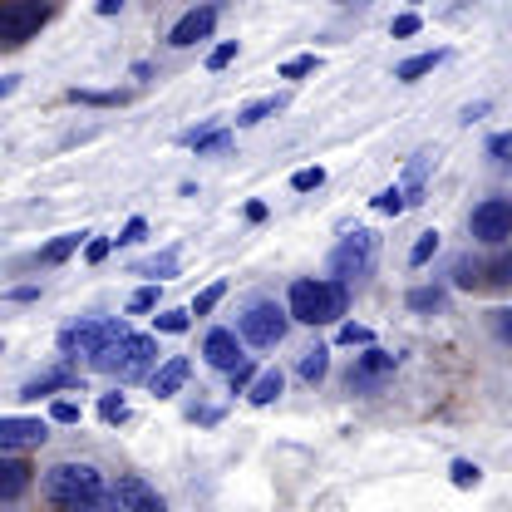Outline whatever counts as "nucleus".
Listing matches in <instances>:
<instances>
[{
  "label": "nucleus",
  "instance_id": "obj_1",
  "mask_svg": "<svg viewBox=\"0 0 512 512\" xmlns=\"http://www.w3.org/2000/svg\"><path fill=\"white\" fill-rule=\"evenodd\" d=\"M40 493H45L50 508L94 512V508H104V493H109V488H104V473H99L94 463H55V468L45 473Z\"/></svg>",
  "mask_w": 512,
  "mask_h": 512
},
{
  "label": "nucleus",
  "instance_id": "obj_2",
  "mask_svg": "<svg viewBox=\"0 0 512 512\" xmlns=\"http://www.w3.org/2000/svg\"><path fill=\"white\" fill-rule=\"evenodd\" d=\"M350 281H340V276H301V281H291V291H286V306H291V316L301 320V325H335V320L345 316V306H350V291H345Z\"/></svg>",
  "mask_w": 512,
  "mask_h": 512
},
{
  "label": "nucleus",
  "instance_id": "obj_3",
  "mask_svg": "<svg viewBox=\"0 0 512 512\" xmlns=\"http://www.w3.org/2000/svg\"><path fill=\"white\" fill-rule=\"evenodd\" d=\"M99 375H109V380L119 384H133V380H153V370H158V340L153 335H138V330H128L119 335L104 355H94L89 360Z\"/></svg>",
  "mask_w": 512,
  "mask_h": 512
},
{
  "label": "nucleus",
  "instance_id": "obj_4",
  "mask_svg": "<svg viewBox=\"0 0 512 512\" xmlns=\"http://www.w3.org/2000/svg\"><path fill=\"white\" fill-rule=\"evenodd\" d=\"M291 306H276V301H252L242 316H237V330H242V340L256 345V350H276L281 340H286V330H291Z\"/></svg>",
  "mask_w": 512,
  "mask_h": 512
},
{
  "label": "nucleus",
  "instance_id": "obj_5",
  "mask_svg": "<svg viewBox=\"0 0 512 512\" xmlns=\"http://www.w3.org/2000/svg\"><path fill=\"white\" fill-rule=\"evenodd\" d=\"M119 335H128V320L124 316H99V320H79V325H64L60 330V350L64 355H104Z\"/></svg>",
  "mask_w": 512,
  "mask_h": 512
},
{
  "label": "nucleus",
  "instance_id": "obj_6",
  "mask_svg": "<svg viewBox=\"0 0 512 512\" xmlns=\"http://www.w3.org/2000/svg\"><path fill=\"white\" fill-rule=\"evenodd\" d=\"M375 256H380V237L370 227H355L350 237H340V247L330 252V276L340 281H360L375 271Z\"/></svg>",
  "mask_w": 512,
  "mask_h": 512
},
{
  "label": "nucleus",
  "instance_id": "obj_7",
  "mask_svg": "<svg viewBox=\"0 0 512 512\" xmlns=\"http://www.w3.org/2000/svg\"><path fill=\"white\" fill-rule=\"evenodd\" d=\"M40 25H50V0H5L0 5V45L5 50H20L25 40H35Z\"/></svg>",
  "mask_w": 512,
  "mask_h": 512
},
{
  "label": "nucleus",
  "instance_id": "obj_8",
  "mask_svg": "<svg viewBox=\"0 0 512 512\" xmlns=\"http://www.w3.org/2000/svg\"><path fill=\"white\" fill-rule=\"evenodd\" d=\"M468 232H473V242H483V247H503L512 237V197H483V202L468 212Z\"/></svg>",
  "mask_w": 512,
  "mask_h": 512
},
{
  "label": "nucleus",
  "instance_id": "obj_9",
  "mask_svg": "<svg viewBox=\"0 0 512 512\" xmlns=\"http://www.w3.org/2000/svg\"><path fill=\"white\" fill-rule=\"evenodd\" d=\"M104 508H114V512H163V493H158L148 478L124 473V478L104 493Z\"/></svg>",
  "mask_w": 512,
  "mask_h": 512
},
{
  "label": "nucleus",
  "instance_id": "obj_10",
  "mask_svg": "<svg viewBox=\"0 0 512 512\" xmlns=\"http://www.w3.org/2000/svg\"><path fill=\"white\" fill-rule=\"evenodd\" d=\"M394 370H399V355L394 350H380V345H365V355H355V365H350V375L345 384L350 389H380L384 380H394Z\"/></svg>",
  "mask_w": 512,
  "mask_h": 512
},
{
  "label": "nucleus",
  "instance_id": "obj_11",
  "mask_svg": "<svg viewBox=\"0 0 512 512\" xmlns=\"http://www.w3.org/2000/svg\"><path fill=\"white\" fill-rule=\"evenodd\" d=\"M45 439H50L45 419H20V414L0 419V453H25V448H40Z\"/></svg>",
  "mask_w": 512,
  "mask_h": 512
},
{
  "label": "nucleus",
  "instance_id": "obj_12",
  "mask_svg": "<svg viewBox=\"0 0 512 512\" xmlns=\"http://www.w3.org/2000/svg\"><path fill=\"white\" fill-rule=\"evenodd\" d=\"M242 345H247L242 330H222V325H217V330H207V340H202V360H207L212 370H227V375H232V370L247 360Z\"/></svg>",
  "mask_w": 512,
  "mask_h": 512
},
{
  "label": "nucleus",
  "instance_id": "obj_13",
  "mask_svg": "<svg viewBox=\"0 0 512 512\" xmlns=\"http://www.w3.org/2000/svg\"><path fill=\"white\" fill-rule=\"evenodd\" d=\"M212 30H217V5H207V0H202V5H192L188 15L168 30V45H173V50H192V45H197V40H207Z\"/></svg>",
  "mask_w": 512,
  "mask_h": 512
},
{
  "label": "nucleus",
  "instance_id": "obj_14",
  "mask_svg": "<svg viewBox=\"0 0 512 512\" xmlns=\"http://www.w3.org/2000/svg\"><path fill=\"white\" fill-rule=\"evenodd\" d=\"M188 380H192V360L188 355H173V360H163V365L153 370V394H158V399H173Z\"/></svg>",
  "mask_w": 512,
  "mask_h": 512
},
{
  "label": "nucleus",
  "instance_id": "obj_15",
  "mask_svg": "<svg viewBox=\"0 0 512 512\" xmlns=\"http://www.w3.org/2000/svg\"><path fill=\"white\" fill-rule=\"evenodd\" d=\"M30 488V468L20 453H0V503H15Z\"/></svg>",
  "mask_w": 512,
  "mask_h": 512
},
{
  "label": "nucleus",
  "instance_id": "obj_16",
  "mask_svg": "<svg viewBox=\"0 0 512 512\" xmlns=\"http://www.w3.org/2000/svg\"><path fill=\"white\" fill-rule=\"evenodd\" d=\"M60 389H84V384H79V375H74L69 365H60V370H45L40 380H30L25 389H20V399H45V394H60Z\"/></svg>",
  "mask_w": 512,
  "mask_h": 512
},
{
  "label": "nucleus",
  "instance_id": "obj_17",
  "mask_svg": "<svg viewBox=\"0 0 512 512\" xmlns=\"http://www.w3.org/2000/svg\"><path fill=\"white\" fill-rule=\"evenodd\" d=\"M444 60H448V50H424V55H409L404 64H394V79H399V84H414V79L434 74Z\"/></svg>",
  "mask_w": 512,
  "mask_h": 512
},
{
  "label": "nucleus",
  "instance_id": "obj_18",
  "mask_svg": "<svg viewBox=\"0 0 512 512\" xmlns=\"http://www.w3.org/2000/svg\"><path fill=\"white\" fill-rule=\"evenodd\" d=\"M183 143H188L197 158H207V153L232 148V128H192V133H183Z\"/></svg>",
  "mask_w": 512,
  "mask_h": 512
},
{
  "label": "nucleus",
  "instance_id": "obj_19",
  "mask_svg": "<svg viewBox=\"0 0 512 512\" xmlns=\"http://www.w3.org/2000/svg\"><path fill=\"white\" fill-rule=\"evenodd\" d=\"M286 109V94H266V99H252L247 109H237V128H256L261 119H271V114H281Z\"/></svg>",
  "mask_w": 512,
  "mask_h": 512
},
{
  "label": "nucleus",
  "instance_id": "obj_20",
  "mask_svg": "<svg viewBox=\"0 0 512 512\" xmlns=\"http://www.w3.org/2000/svg\"><path fill=\"white\" fill-rule=\"evenodd\" d=\"M84 237H89V232H64V237H55L50 247H40L35 261H40V266H60V261H69V256L84 247Z\"/></svg>",
  "mask_w": 512,
  "mask_h": 512
},
{
  "label": "nucleus",
  "instance_id": "obj_21",
  "mask_svg": "<svg viewBox=\"0 0 512 512\" xmlns=\"http://www.w3.org/2000/svg\"><path fill=\"white\" fill-rule=\"evenodd\" d=\"M281 389H286V375H281V370H261V375H256V384L247 389V399L266 409V404H276V399H281Z\"/></svg>",
  "mask_w": 512,
  "mask_h": 512
},
{
  "label": "nucleus",
  "instance_id": "obj_22",
  "mask_svg": "<svg viewBox=\"0 0 512 512\" xmlns=\"http://www.w3.org/2000/svg\"><path fill=\"white\" fill-rule=\"evenodd\" d=\"M128 94L119 89H69V104H84V109H119Z\"/></svg>",
  "mask_w": 512,
  "mask_h": 512
},
{
  "label": "nucleus",
  "instance_id": "obj_23",
  "mask_svg": "<svg viewBox=\"0 0 512 512\" xmlns=\"http://www.w3.org/2000/svg\"><path fill=\"white\" fill-rule=\"evenodd\" d=\"M325 375H330V345H311V350L301 355V380L320 384Z\"/></svg>",
  "mask_w": 512,
  "mask_h": 512
},
{
  "label": "nucleus",
  "instance_id": "obj_24",
  "mask_svg": "<svg viewBox=\"0 0 512 512\" xmlns=\"http://www.w3.org/2000/svg\"><path fill=\"white\" fill-rule=\"evenodd\" d=\"M444 301H448L444 286H414V291L404 296V306H409V311H444Z\"/></svg>",
  "mask_w": 512,
  "mask_h": 512
},
{
  "label": "nucleus",
  "instance_id": "obj_25",
  "mask_svg": "<svg viewBox=\"0 0 512 512\" xmlns=\"http://www.w3.org/2000/svg\"><path fill=\"white\" fill-rule=\"evenodd\" d=\"M478 286H512V252L493 256L488 266H478Z\"/></svg>",
  "mask_w": 512,
  "mask_h": 512
},
{
  "label": "nucleus",
  "instance_id": "obj_26",
  "mask_svg": "<svg viewBox=\"0 0 512 512\" xmlns=\"http://www.w3.org/2000/svg\"><path fill=\"white\" fill-rule=\"evenodd\" d=\"M222 296H227V281H212V286H202V291L192 296V316H212V311L222 306Z\"/></svg>",
  "mask_w": 512,
  "mask_h": 512
},
{
  "label": "nucleus",
  "instance_id": "obj_27",
  "mask_svg": "<svg viewBox=\"0 0 512 512\" xmlns=\"http://www.w3.org/2000/svg\"><path fill=\"white\" fill-rule=\"evenodd\" d=\"M448 473H453V488H463V493L483 483V468H478V463H468V458H453V468H448Z\"/></svg>",
  "mask_w": 512,
  "mask_h": 512
},
{
  "label": "nucleus",
  "instance_id": "obj_28",
  "mask_svg": "<svg viewBox=\"0 0 512 512\" xmlns=\"http://www.w3.org/2000/svg\"><path fill=\"white\" fill-rule=\"evenodd\" d=\"M404 207H409V192L399 188V183H394V188H384L380 197H375V212H384V217H399Z\"/></svg>",
  "mask_w": 512,
  "mask_h": 512
},
{
  "label": "nucleus",
  "instance_id": "obj_29",
  "mask_svg": "<svg viewBox=\"0 0 512 512\" xmlns=\"http://www.w3.org/2000/svg\"><path fill=\"white\" fill-rule=\"evenodd\" d=\"M99 419H104V424H124V419H128V399L119 394V389L99 399Z\"/></svg>",
  "mask_w": 512,
  "mask_h": 512
},
{
  "label": "nucleus",
  "instance_id": "obj_30",
  "mask_svg": "<svg viewBox=\"0 0 512 512\" xmlns=\"http://www.w3.org/2000/svg\"><path fill=\"white\" fill-rule=\"evenodd\" d=\"M335 340H340V345H375V330H370V325H355V320H345V325L335 330Z\"/></svg>",
  "mask_w": 512,
  "mask_h": 512
},
{
  "label": "nucleus",
  "instance_id": "obj_31",
  "mask_svg": "<svg viewBox=\"0 0 512 512\" xmlns=\"http://www.w3.org/2000/svg\"><path fill=\"white\" fill-rule=\"evenodd\" d=\"M316 55H291V60L281 64V69H276V79H306V74H311V69H316Z\"/></svg>",
  "mask_w": 512,
  "mask_h": 512
},
{
  "label": "nucleus",
  "instance_id": "obj_32",
  "mask_svg": "<svg viewBox=\"0 0 512 512\" xmlns=\"http://www.w3.org/2000/svg\"><path fill=\"white\" fill-rule=\"evenodd\" d=\"M173 271H178V247H168L163 256L143 261V276H153V281H158V276H173Z\"/></svg>",
  "mask_w": 512,
  "mask_h": 512
},
{
  "label": "nucleus",
  "instance_id": "obj_33",
  "mask_svg": "<svg viewBox=\"0 0 512 512\" xmlns=\"http://www.w3.org/2000/svg\"><path fill=\"white\" fill-rule=\"evenodd\" d=\"M488 158H493L498 168H512V133H493V138H488Z\"/></svg>",
  "mask_w": 512,
  "mask_h": 512
},
{
  "label": "nucleus",
  "instance_id": "obj_34",
  "mask_svg": "<svg viewBox=\"0 0 512 512\" xmlns=\"http://www.w3.org/2000/svg\"><path fill=\"white\" fill-rule=\"evenodd\" d=\"M158 306V286H138L133 296H128V316H143V311H153Z\"/></svg>",
  "mask_w": 512,
  "mask_h": 512
},
{
  "label": "nucleus",
  "instance_id": "obj_35",
  "mask_svg": "<svg viewBox=\"0 0 512 512\" xmlns=\"http://www.w3.org/2000/svg\"><path fill=\"white\" fill-rule=\"evenodd\" d=\"M434 252H439V232H419V242H414V252H409V266H424Z\"/></svg>",
  "mask_w": 512,
  "mask_h": 512
},
{
  "label": "nucleus",
  "instance_id": "obj_36",
  "mask_svg": "<svg viewBox=\"0 0 512 512\" xmlns=\"http://www.w3.org/2000/svg\"><path fill=\"white\" fill-rule=\"evenodd\" d=\"M188 325H192V311H163V316H158V330H163V335H183Z\"/></svg>",
  "mask_w": 512,
  "mask_h": 512
},
{
  "label": "nucleus",
  "instance_id": "obj_37",
  "mask_svg": "<svg viewBox=\"0 0 512 512\" xmlns=\"http://www.w3.org/2000/svg\"><path fill=\"white\" fill-rule=\"evenodd\" d=\"M325 183V168H296L291 173V188L296 192H311V188H320Z\"/></svg>",
  "mask_w": 512,
  "mask_h": 512
},
{
  "label": "nucleus",
  "instance_id": "obj_38",
  "mask_svg": "<svg viewBox=\"0 0 512 512\" xmlns=\"http://www.w3.org/2000/svg\"><path fill=\"white\" fill-rule=\"evenodd\" d=\"M114 242H119V237H94V242H84V261H89V266H99L104 256L114 252Z\"/></svg>",
  "mask_w": 512,
  "mask_h": 512
},
{
  "label": "nucleus",
  "instance_id": "obj_39",
  "mask_svg": "<svg viewBox=\"0 0 512 512\" xmlns=\"http://www.w3.org/2000/svg\"><path fill=\"white\" fill-rule=\"evenodd\" d=\"M389 35H394V40H409V35H419V15H414V10H409V15H394Z\"/></svg>",
  "mask_w": 512,
  "mask_h": 512
},
{
  "label": "nucleus",
  "instance_id": "obj_40",
  "mask_svg": "<svg viewBox=\"0 0 512 512\" xmlns=\"http://www.w3.org/2000/svg\"><path fill=\"white\" fill-rule=\"evenodd\" d=\"M232 60H237V40H227V45H217V50L207 55V69L217 74V69H227V64H232Z\"/></svg>",
  "mask_w": 512,
  "mask_h": 512
},
{
  "label": "nucleus",
  "instance_id": "obj_41",
  "mask_svg": "<svg viewBox=\"0 0 512 512\" xmlns=\"http://www.w3.org/2000/svg\"><path fill=\"white\" fill-rule=\"evenodd\" d=\"M143 237H148V222H143V217H128L124 232H119V247H133V242H143Z\"/></svg>",
  "mask_w": 512,
  "mask_h": 512
},
{
  "label": "nucleus",
  "instance_id": "obj_42",
  "mask_svg": "<svg viewBox=\"0 0 512 512\" xmlns=\"http://www.w3.org/2000/svg\"><path fill=\"white\" fill-rule=\"evenodd\" d=\"M79 414H84V409H79L74 399H55V409H50L55 424H79Z\"/></svg>",
  "mask_w": 512,
  "mask_h": 512
},
{
  "label": "nucleus",
  "instance_id": "obj_43",
  "mask_svg": "<svg viewBox=\"0 0 512 512\" xmlns=\"http://www.w3.org/2000/svg\"><path fill=\"white\" fill-rule=\"evenodd\" d=\"M252 384H256V370H252V365H247V360H242V365L232 370V394H247Z\"/></svg>",
  "mask_w": 512,
  "mask_h": 512
},
{
  "label": "nucleus",
  "instance_id": "obj_44",
  "mask_svg": "<svg viewBox=\"0 0 512 512\" xmlns=\"http://www.w3.org/2000/svg\"><path fill=\"white\" fill-rule=\"evenodd\" d=\"M493 330H498V340H508V345H512V306L493 311Z\"/></svg>",
  "mask_w": 512,
  "mask_h": 512
},
{
  "label": "nucleus",
  "instance_id": "obj_45",
  "mask_svg": "<svg viewBox=\"0 0 512 512\" xmlns=\"http://www.w3.org/2000/svg\"><path fill=\"white\" fill-rule=\"evenodd\" d=\"M35 296H40V286H15L5 301H35Z\"/></svg>",
  "mask_w": 512,
  "mask_h": 512
},
{
  "label": "nucleus",
  "instance_id": "obj_46",
  "mask_svg": "<svg viewBox=\"0 0 512 512\" xmlns=\"http://www.w3.org/2000/svg\"><path fill=\"white\" fill-rule=\"evenodd\" d=\"M247 222H266V202H247Z\"/></svg>",
  "mask_w": 512,
  "mask_h": 512
},
{
  "label": "nucleus",
  "instance_id": "obj_47",
  "mask_svg": "<svg viewBox=\"0 0 512 512\" xmlns=\"http://www.w3.org/2000/svg\"><path fill=\"white\" fill-rule=\"evenodd\" d=\"M483 114H488V104H468V109H463V124H473V119H483Z\"/></svg>",
  "mask_w": 512,
  "mask_h": 512
},
{
  "label": "nucleus",
  "instance_id": "obj_48",
  "mask_svg": "<svg viewBox=\"0 0 512 512\" xmlns=\"http://www.w3.org/2000/svg\"><path fill=\"white\" fill-rule=\"evenodd\" d=\"M94 10H99V15H119V10H124V0H99Z\"/></svg>",
  "mask_w": 512,
  "mask_h": 512
},
{
  "label": "nucleus",
  "instance_id": "obj_49",
  "mask_svg": "<svg viewBox=\"0 0 512 512\" xmlns=\"http://www.w3.org/2000/svg\"><path fill=\"white\" fill-rule=\"evenodd\" d=\"M414 5H424V0H414Z\"/></svg>",
  "mask_w": 512,
  "mask_h": 512
},
{
  "label": "nucleus",
  "instance_id": "obj_50",
  "mask_svg": "<svg viewBox=\"0 0 512 512\" xmlns=\"http://www.w3.org/2000/svg\"><path fill=\"white\" fill-rule=\"evenodd\" d=\"M345 5H355V0H345Z\"/></svg>",
  "mask_w": 512,
  "mask_h": 512
},
{
  "label": "nucleus",
  "instance_id": "obj_51",
  "mask_svg": "<svg viewBox=\"0 0 512 512\" xmlns=\"http://www.w3.org/2000/svg\"><path fill=\"white\" fill-rule=\"evenodd\" d=\"M207 5H217V0H207Z\"/></svg>",
  "mask_w": 512,
  "mask_h": 512
}]
</instances>
